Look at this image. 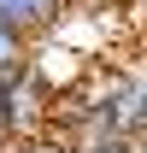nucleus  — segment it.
Segmentation results:
<instances>
[{"instance_id":"4","label":"nucleus","mask_w":147,"mask_h":153,"mask_svg":"<svg viewBox=\"0 0 147 153\" xmlns=\"http://www.w3.org/2000/svg\"><path fill=\"white\" fill-rule=\"evenodd\" d=\"M18 141H12V118H6V76H0V153H12Z\"/></svg>"},{"instance_id":"6","label":"nucleus","mask_w":147,"mask_h":153,"mask_svg":"<svg viewBox=\"0 0 147 153\" xmlns=\"http://www.w3.org/2000/svg\"><path fill=\"white\" fill-rule=\"evenodd\" d=\"M12 153H53V147H36V141H30V147H12Z\"/></svg>"},{"instance_id":"1","label":"nucleus","mask_w":147,"mask_h":153,"mask_svg":"<svg viewBox=\"0 0 147 153\" xmlns=\"http://www.w3.org/2000/svg\"><path fill=\"white\" fill-rule=\"evenodd\" d=\"M53 100H59V94L30 71V65L6 76V118H12V141H18V147L41 141V130L53 124Z\"/></svg>"},{"instance_id":"5","label":"nucleus","mask_w":147,"mask_h":153,"mask_svg":"<svg viewBox=\"0 0 147 153\" xmlns=\"http://www.w3.org/2000/svg\"><path fill=\"white\" fill-rule=\"evenodd\" d=\"M129 30H141V41H147V0H129Z\"/></svg>"},{"instance_id":"3","label":"nucleus","mask_w":147,"mask_h":153,"mask_svg":"<svg viewBox=\"0 0 147 153\" xmlns=\"http://www.w3.org/2000/svg\"><path fill=\"white\" fill-rule=\"evenodd\" d=\"M30 47H36V36H24L12 18H0V76H12L30 65Z\"/></svg>"},{"instance_id":"2","label":"nucleus","mask_w":147,"mask_h":153,"mask_svg":"<svg viewBox=\"0 0 147 153\" xmlns=\"http://www.w3.org/2000/svg\"><path fill=\"white\" fill-rule=\"evenodd\" d=\"M71 6L76 0H0V18H12L24 36H53Z\"/></svg>"}]
</instances>
